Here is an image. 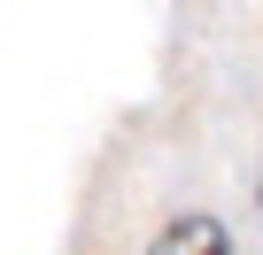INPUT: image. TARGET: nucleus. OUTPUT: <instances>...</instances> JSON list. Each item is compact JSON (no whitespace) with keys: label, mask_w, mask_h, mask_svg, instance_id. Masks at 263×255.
I'll return each instance as SVG.
<instances>
[{"label":"nucleus","mask_w":263,"mask_h":255,"mask_svg":"<svg viewBox=\"0 0 263 255\" xmlns=\"http://www.w3.org/2000/svg\"><path fill=\"white\" fill-rule=\"evenodd\" d=\"M147 255H232V240H224V224L217 217H178L171 232H155V247Z\"/></svg>","instance_id":"nucleus-1"}]
</instances>
